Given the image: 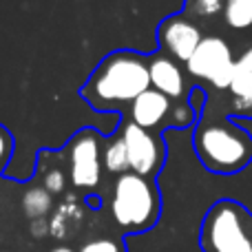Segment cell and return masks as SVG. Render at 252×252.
<instances>
[{
	"label": "cell",
	"mask_w": 252,
	"mask_h": 252,
	"mask_svg": "<svg viewBox=\"0 0 252 252\" xmlns=\"http://www.w3.org/2000/svg\"><path fill=\"white\" fill-rule=\"evenodd\" d=\"M226 22L232 29L252 27V0H226Z\"/></svg>",
	"instance_id": "4fadbf2b"
},
{
	"label": "cell",
	"mask_w": 252,
	"mask_h": 252,
	"mask_svg": "<svg viewBox=\"0 0 252 252\" xmlns=\"http://www.w3.org/2000/svg\"><path fill=\"white\" fill-rule=\"evenodd\" d=\"M151 89L148 62L137 51H113L97 64L80 95L97 111L133 104Z\"/></svg>",
	"instance_id": "6da1fadb"
},
{
	"label": "cell",
	"mask_w": 252,
	"mask_h": 252,
	"mask_svg": "<svg viewBox=\"0 0 252 252\" xmlns=\"http://www.w3.org/2000/svg\"><path fill=\"white\" fill-rule=\"evenodd\" d=\"M42 184L51 195H60L62 190L66 188V175L62 168L58 166H51V168L44 170V177H42Z\"/></svg>",
	"instance_id": "9a60e30c"
},
{
	"label": "cell",
	"mask_w": 252,
	"mask_h": 252,
	"mask_svg": "<svg viewBox=\"0 0 252 252\" xmlns=\"http://www.w3.org/2000/svg\"><path fill=\"white\" fill-rule=\"evenodd\" d=\"M148 73H151V89H157L159 93L179 100L186 93V80L175 60L166 56H157L148 62Z\"/></svg>",
	"instance_id": "30bf717a"
},
{
	"label": "cell",
	"mask_w": 252,
	"mask_h": 252,
	"mask_svg": "<svg viewBox=\"0 0 252 252\" xmlns=\"http://www.w3.org/2000/svg\"><path fill=\"white\" fill-rule=\"evenodd\" d=\"M230 93L235 97L237 109H250L252 106V71L235 73V80L230 84Z\"/></svg>",
	"instance_id": "5bb4252c"
},
{
	"label": "cell",
	"mask_w": 252,
	"mask_h": 252,
	"mask_svg": "<svg viewBox=\"0 0 252 252\" xmlns=\"http://www.w3.org/2000/svg\"><path fill=\"white\" fill-rule=\"evenodd\" d=\"M204 40L199 27L184 16H170L159 25V44L168 56L188 62L199 42Z\"/></svg>",
	"instance_id": "ba28073f"
},
{
	"label": "cell",
	"mask_w": 252,
	"mask_h": 252,
	"mask_svg": "<svg viewBox=\"0 0 252 252\" xmlns=\"http://www.w3.org/2000/svg\"><path fill=\"white\" fill-rule=\"evenodd\" d=\"M192 9H195L199 16L210 18L223 9V0H192Z\"/></svg>",
	"instance_id": "ac0fdd59"
},
{
	"label": "cell",
	"mask_w": 252,
	"mask_h": 252,
	"mask_svg": "<svg viewBox=\"0 0 252 252\" xmlns=\"http://www.w3.org/2000/svg\"><path fill=\"white\" fill-rule=\"evenodd\" d=\"M13 151V137L2 124H0V168L7 164V159L11 157Z\"/></svg>",
	"instance_id": "d6986e66"
},
{
	"label": "cell",
	"mask_w": 252,
	"mask_h": 252,
	"mask_svg": "<svg viewBox=\"0 0 252 252\" xmlns=\"http://www.w3.org/2000/svg\"><path fill=\"white\" fill-rule=\"evenodd\" d=\"M159 192L155 184L137 173H124L115 179L111 195V215L124 230L144 232L153 228L159 217Z\"/></svg>",
	"instance_id": "3957f363"
},
{
	"label": "cell",
	"mask_w": 252,
	"mask_h": 252,
	"mask_svg": "<svg viewBox=\"0 0 252 252\" xmlns=\"http://www.w3.org/2000/svg\"><path fill=\"white\" fill-rule=\"evenodd\" d=\"M195 109H192L190 104H186V102H179V104H175L173 109H170V124L175 126V128H184V126H190L195 122Z\"/></svg>",
	"instance_id": "2e32d148"
},
{
	"label": "cell",
	"mask_w": 252,
	"mask_h": 252,
	"mask_svg": "<svg viewBox=\"0 0 252 252\" xmlns=\"http://www.w3.org/2000/svg\"><path fill=\"white\" fill-rule=\"evenodd\" d=\"M53 208V199H51V192L47 190V188H29V190L22 195V210H25V215L31 219H44L49 213H51Z\"/></svg>",
	"instance_id": "8fae6325"
},
{
	"label": "cell",
	"mask_w": 252,
	"mask_h": 252,
	"mask_svg": "<svg viewBox=\"0 0 252 252\" xmlns=\"http://www.w3.org/2000/svg\"><path fill=\"white\" fill-rule=\"evenodd\" d=\"M78 252H126V250L120 241L109 239V237H100V239H91L87 244H82V248Z\"/></svg>",
	"instance_id": "e0dca14e"
},
{
	"label": "cell",
	"mask_w": 252,
	"mask_h": 252,
	"mask_svg": "<svg viewBox=\"0 0 252 252\" xmlns=\"http://www.w3.org/2000/svg\"><path fill=\"white\" fill-rule=\"evenodd\" d=\"M195 151L208 170L232 175L252 159V137L232 120L201 124L195 130Z\"/></svg>",
	"instance_id": "7a4b0ae2"
},
{
	"label": "cell",
	"mask_w": 252,
	"mask_h": 252,
	"mask_svg": "<svg viewBox=\"0 0 252 252\" xmlns=\"http://www.w3.org/2000/svg\"><path fill=\"white\" fill-rule=\"evenodd\" d=\"M122 139L128 151L130 173L142 177H155L164 164V146L148 128H142L135 122H126L122 128Z\"/></svg>",
	"instance_id": "52a82bcc"
},
{
	"label": "cell",
	"mask_w": 252,
	"mask_h": 252,
	"mask_svg": "<svg viewBox=\"0 0 252 252\" xmlns=\"http://www.w3.org/2000/svg\"><path fill=\"white\" fill-rule=\"evenodd\" d=\"M29 230H31V237H35V239H42V237L51 235V228H49L47 219H31Z\"/></svg>",
	"instance_id": "ffe728a7"
},
{
	"label": "cell",
	"mask_w": 252,
	"mask_h": 252,
	"mask_svg": "<svg viewBox=\"0 0 252 252\" xmlns=\"http://www.w3.org/2000/svg\"><path fill=\"white\" fill-rule=\"evenodd\" d=\"M102 177L100 133L84 128L69 144V179L80 190H93Z\"/></svg>",
	"instance_id": "8992f818"
},
{
	"label": "cell",
	"mask_w": 252,
	"mask_h": 252,
	"mask_svg": "<svg viewBox=\"0 0 252 252\" xmlns=\"http://www.w3.org/2000/svg\"><path fill=\"white\" fill-rule=\"evenodd\" d=\"M235 58H232L230 44L219 35H208L199 42L190 60L186 62V69L190 75L199 80H208L217 89H230L235 80Z\"/></svg>",
	"instance_id": "5b68a950"
},
{
	"label": "cell",
	"mask_w": 252,
	"mask_h": 252,
	"mask_svg": "<svg viewBox=\"0 0 252 252\" xmlns=\"http://www.w3.org/2000/svg\"><path fill=\"white\" fill-rule=\"evenodd\" d=\"M104 166L109 173L113 175H124L130 173V164H128V151H126V144L122 139V135L113 137L104 148Z\"/></svg>",
	"instance_id": "7c38bea8"
},
{
	"label": "cell",
	"mask_w": 252,
	"mask_h": 252,
	"mask_svg": "<svg viewBox=\"0 0 252 252\" xmlns=\"http://www.w3.org/2000/svg\"><path fill=\"white\" fill-rule=\"evenodd\" d=\"M170 109H173V104H170L168 95L159 93L157 89H148L130 104V120L142 128L151 130L168 118Z\"/></svg>",
	"instance_id": "9c48e42d"
},
{
	"label": "cell",
	"mask_w": 252,
	"mask_h": 252,
	"mask_svg": "<svg viewBox=\"0 0 252 252\" xmlns=\"http://www.w3.org/2000/svg\"><path fill=\"white\" fill-rule=\"evenodd\" d=\"M232 122H235L237 126H241V128L246 130V133L252 137V120H246V118H232Z\"/></svg>",
	"instance_id": "603a6c76"
},
{
	"label": "cell",
	"mask_w": 252,
	"mask_h": 252,
	"mask_svg": "<svg viewBox=\"0 0 252 252\" xmlns=\"http://www.w3.org/2000/svg\"><path fill=\"white\" fill-rule=\"evenodd\" d=\"M204 100H206V93L201 91V89H192L190 91V102H188V104L195 109V113H199L201 106H204Z\"/></svg>",
	"instance_id": "7402d4cb"
},
{
	"label": "cell",
	"mask_w": 252,
	"mask_h": 252,
	"mask_svg": "<svg viewBox=\"0 0 252 252\" xmlns=\"http://www.w3.org/2000/svg\"><path fill=\"white\" fill-rule=\"evenodd\" d=\"M49 252H75V250L69 248V246H58V248H53V250H49Z\"/></svg>",
	"instance_id": "cb8c5ba5"
},
{
	"label": "cell",
	"mask_w": 252,
	"mask_h": 252,
	"mask_svg": "<svg viewBox=\"0 0 252 252\" xmlns=\"http://www.w3.org/2000/svg\"><path fill=\"white\" fill-rule=\"evenodd\" d=\"M204 252H252V217L241 204L221 199L206 213L199 232Z\"/></svg>",
	"instance_id": "277c9868"
},
{
	"label": "cell",
	"mask_w": 252,
	"mask_h": 252,
	"mask_svg": "<svg viewBox=\"0 0 252 252\" xmlns=\"http://www.w3.org/2000/svg\"><path fill=\"white\" fill-rule=\"evenodd\" d=\"M235 71L241 73V71H252V47H248L244 51V56L235 62Z\"/></svg>",
	"instance_id": "44dd1931"
}]
</instances>
